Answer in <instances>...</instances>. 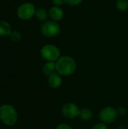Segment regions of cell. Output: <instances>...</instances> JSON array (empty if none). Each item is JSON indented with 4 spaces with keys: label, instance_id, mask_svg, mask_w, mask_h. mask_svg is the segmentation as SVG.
<instances>
[{
    "label": "cell",
    "instance_id": "cell-1",
    "mask_svg": "<svg viewBox=\"0 0 128 129\" xmlns=\"http://www.w3.org/2000/svg\"><path fill=\"white\" fill-rule=\"evenodd\" d=\"M76 62L70 56H61L56 61V71L61 76L72 75L76 70Z\"/></svg>",
    "mask_w": 128,
    "mask_h": 129
},
{
    "label": "cell",
    "instance_id": "cell-2",
    "mask_svg": "<svg viewBox=\"0 0 128 129\" xmlns=\"http://www.w3.org/2000/svg\"><path fill=\"white\" fill-rule=\"evenodd\" d=\"M18 120V113L14 107L5 104L0 106V121L6 126H14Z\"/></svg>",
    "mask_w": 128,
    "mask_h": 129
},
{
    "label": "cell",
    "instance_id": "cell-3",
    "mask_svg": "<svg viewBox=\"0 0 128 129\" xmlns=\"http://www.w3.org/2000/svg\"><path fill=\"white\" fill-rule=\"evenodd\" d=\"M40 53L42 58L48 62H56L61 57L60 51L58 47L52 44L44 45L41 48Z\"/></svg>",
    "mask_w": 128,
    "mask_h": 129
},
{
    "label": "cell",
    "instance_id": "cell-4",
    "mask_svg": "<svg viewBox=\"0 0 128 129\" xmlns=\"http://www.w3.org/2000/svg\"><path fill=\"white\" fill-rule=\"evenodd\" d=\"M41 31L43 36L48 38H52L58 36L60 33L61 29L57 22L54 20H48L42 24Z\"/></svg>",
    "mask_w": 128,
    "mask_h": 129
},
{
    "label": "cell",
    "instance_id": "cell-5",
    "mask_svg": "<svg viewBox=\"0 0 128 129\" xmlns=\"http://www.w3.org/2000/svg\"><path fill=\"white\" fill-rule=\"evenodd\" d=\"M35 11L36 8L32 3L26 2L18 7L17 11V15L20 19L27 20L35 16Z\"/></svg>",
    "mask_w": 128,
    "mask_h": 129
},
{
    "label": "cell",
    "instance_id": "cell-6",
    "mask_svg": "<svg viewBox=\"0 0 128 129\" xmlns=\"http://www.w3.org/2000/svg\"><path fill=\"white\" fill-rule=\"evenodd\" d=\"M117 110L113 107H103L99 113V117L101 122L105 124H111L114 122L118 118Z\"/></svg>",
    "mask_w": 128,
    "mask_h": 129
},
{
    "label": "cell",
    "instance_id": "cell-7",
    "mask_svg": "<svg viewBox=\"0 0 128 129\" xmlns=\"http://www.w3.org/2000/svg\"><path fill=\"white\" fill-rule=\"evenodd\" d=\"M61 112L65 118L69 119H73L79 116L80 109L75 104L66 103L62 107Z\"/></svg>",
    "mask_w": 128,
    "mask_h": 129
},
{
    "label": "cell",
    "instance_id": "cell-8",
    "mask_svg": "<svg viewBox=\"0 0 128 129\" xmlns=\"http://www.w3.org/2000/svg\"><path fill=\"white\" fill-rule=\"evenodd\" d=\"M48 14L51 20L58 22L63 19L64 16V12H63V10L61 8V7L54 5L49 9Z\"/></svg>",
    "mask_w": 128,
    "mask_h": 129
},
{
    "label": "cell",
    "instance_id": "cell-9",
    "mask_svg": "<svg viewBox=\"0 0 128 129\" xmlns=\"http://www.w3.org/2000/svg\"><path fill=\"white\" fill-rule=\"evenodd\" d=\"M48 84L51 88H58L62 85V77L57 73L48 76Z\"/></svg>",
    "mask_w": 128,
    "mask_h": 129
},
{
    "label": "cell",
    "instance_id": "cell-10",
    "mask_svg": "<svg viewBox=\"0 0 128 129\" xmlns=\"http://www.w3.org/2000/svg\"><path fill=\"white\" fill-rule=\"evenodd\" d=\"M42 73H44V75L49 76L55 73H57L56 71V62H48L47 61V63H45L42 67Z\"/></svg>",
    "mask_w": 128,
    "mask_h": 129
},
{
    "label": "cell",
    "instance_id": "cell-11",
    "mask_svg": "<svg viewBox=\"0 0 128 129\" xmlns=\"http://www.w3.org/2000/svg\"><path fill=\"white\" fill-rule=\"evenodd\" d=\"M11 32L10 23L5 20H0V37L8 36L11 35Z\"/></svg>",
    "mask_w": 128,
    "mask_h": 129
},
{
    "label": "cell",
    "instance_id": "cell-12",
    "mask_svg": "<svg viewBox=\"0 0 128 129\" xmlns=\"http://www.w3.org/2000/svg\"><path fill=\"white\" fill-rule=\"evenodd\" d=\"M79 117L81 119H82L84 121H89L93 119L94 113L91 110H90L88 108H83V109L80 110Z\"/></svg>",
    "mask_w": 128,
    "mask_h": 129
},
{
    "label": "cell",
    "instance_id": "cell-13",
    "mask_svg": "<svg viewBox=\"0 0 128 129\" xmlns=\"http://www.w3.org/2000/svg\"><path fill=\"white\" fill-rule=\"evenodd\" d=\"M35 16L36 19H37L38 21L44 22V21H45V20L48 19L49 14H48V12L45 9L40 8H37V9H36Z\"/></svg>",
    "mask_w": 128,
    "mask_h": 129
},
{
    "label": "cell",
    "instance_id": "cell-14",
    "mask_svg": "<svg viewBox=\"0 0 128 129\" xmlns=\"http://www.w3.org/2000/svg\"><path fill=\"white\" fill-rule=\"evenodd\" d=\"M116 7L121 11H125L128 9V0H117Z\"/></svg>",
    "mask_w": 128,
    "mask_h": 129
},
{
    "label": "cell",
    "instance_id": "cell-15",
    "mask_svg": "<svg viewBox=\"0 0 128 129\" xmlns=\"http://www.w3.org/2000/svg\"><path fill=\"white\" fill-rule=\"evenodd\" d=\"M9 36L14 42H18L21 39V35L18 31H12Z\"/></svg>",
    "mask_w": 128,
    "mask_h": 129
},
{
    "label": "cell",
    "instance_id": "cell-16",
    "mask_svg": "<svg viewBox=\"0 0 128 129\" xmlns=\"http://www.w3.org/2000/svg\"><path fill=\"white\" fill-rule=\"evenodd\" d=\"M92 129H108V127L106 125V124L103 123V122H99L95 124Z\"/></svg>",
    "mask_w": 128,
    "mask_h": 129
},
{
    "label": "cell",
    "instance_id": "cell-17",
    "mask_svg": "<svg viewBox=\"0 0 128 129\" xmlns=\"http://www.w3.org/2000/svg\"><path fill=\"white\" fill-rule=\"evenodd\" d=\"M117 113H118V116H121V117H123V116H125L126 114H127V110L121 107H119L118 110H117Z\"/></svg>",
    "mask_w": 128,
    "mask_h": 129
},
{
    "label": "cell",
    "instance_id": "cell-18",
    "mask_svg": "<svg viewBox=\"0 0 128 129\" xmlns=\"http://www.w3.org/2000/svg\"><path fill=\"white\" fill-rule=\"evenodd\" d=\"M52 3L55 6H59L61 7L62 5L67 4V0H52Z\"/></svg>",
    "mask_w": 128,
    "mask_h": 129
},
{
    "label": "cell",
    "instance_id": "cell-19",
    "mask_svg": "<svg viewBox=\"0 0 128 129\" xmlns=\"http://www.w3.org/2000/svg\"><path fill=\"white\" fill-rule=\"evenodd\" d=\"M82 2L83 0H67V4L70 6H77Z\"/></svg>",
    "mask_w": 128,
    "mask_h": 129
},
{
    "label": "cell",
    "instance_id": "cell-20",
    "mask_svg": "<svg viewBox=\"0 0 128 129\" xmlns=\"http://www.w3.org/2000/svg\"><path fill=\"white\" fill-rule=\"evenodd\" d=\"M56 129H72V128L66 123H60L57 126Z\"/></svg>",
    "mask_w": 128,
    "mask_h": 129
}]
</instances>
